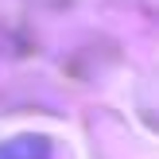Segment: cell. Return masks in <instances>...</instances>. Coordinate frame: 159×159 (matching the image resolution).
<instances>
[{
  "label": "cell",
  "instance_id": "obj_1",
  "mask_svg": "<svg viewBox=\"0 0 159 159\" xmlns=\"http://www.w3.org/2000/svg\"><path fill=\"white\" fill-rule=\"evenodd\" d=\"M0 159H54V148L47 136H16L0 144Z\"/></svg>",
  "mask_w": 159,
  "mask_h": 159
}]
</instances>
